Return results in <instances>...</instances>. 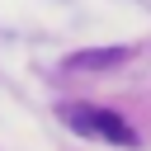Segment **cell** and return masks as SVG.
Masks as SVG:
<instances>
[{"instance_id":"obj_1","label":"cell","mask_w":151,"mask_h":151,"mask_svg":"<svg viewBox=\"0 0 151 151\" xmlns=\"http://www.w3.org/2000/svg\"><path fill=\"white\" fill-rule=\"evenodd\" d=\"M66 127H76L80 137H99V142H118V146H137V132L113 113V109H94V104H61L57 109Z\"/></svg>"},{"instance_id":"obj_2","label":"cell","mask_w":151,"mask_h":151,"mask_svg":"<svg viewBox=\"0 0 151 151\" xmlns=\"http://www.w3.org/2000/svg\"><path fill=\"white\" fill-rule=\"evenodd\" d=\"M118 61H127V47H90V52H71L66 71L85 76V71H113Z\"/></svg>"}]
</instances>
